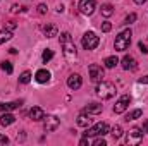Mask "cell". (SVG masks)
<instances>
[{
  "mask_svg": "<svg viewBox=\"0 0 148 146\" xmlns=\"http://www.w3.org/2000/svg\"><path fill=\"white\" fill-rule=\"evenodd\" d=\"M60 45H62V52H64L66 60H69V62L76 60L77 52H76V45H74V40L71 36V33L66 31V33L60 35Z\"/></svg>",
  "mask_w": 148,
  "mask_h": 146,
  "instance_id": "cell-1",
  "label": "cell"
},
{
  "mask_svg": "<svg viewBox=\"0 0 148 146\" xmlns=\"http://www.w3.org/2000/svg\"><path fill=\"white\" fill-rule=\"evenodd\" d=\"M131 36H133L131 29H124V31H121V33L115 36V41H114L115 50H117V52H124V50H127L129 45H131Z\"/></svg>",
  "mask_w": 148,
  "mask_h": 146,
  "instance_id": "cell-2",
  "label": "cell"
},
{
  "mask_svg": "<svg viewBox=\"0 0 148 146\" xmlns=\"http://www.w3.org/2000/svg\"><path fill=\"white\" fill-rule=\"evenodd\" d=\"M97 95L102 98V100H110L112 96L115 95V86L112 84V83H107V81H102V83H98V86H97Z\"/></svg>",
  "mask_w": 148,
  "mask_h": 146,
  "instance_id": "cell-3",
  "label": "cell"
},
{
  "mask_svg": "<svg viewBox=\"0 0 148 146\" xmlns=\"http://www.w3.org/2000/svg\"><path fill=\"white\" fill-rule=\"evenodd\" d=\"M98 43H100V38L97 36L93 31H86V33L83 35L81 45H83L84 50H95V48L98 46Z\"/></svg>",
  "mask_w": 148,
  "mask_h": 146,
  "instance_id": "cell-4",
  "label": "cell"
},
{
  "mask_svg": "<svg viewBox=\"0 0 148 146\" xmlns=\"http://www.w3.org/2000/svg\"><path fill=\"white\" fill-rule=\"evenodd\" d=\"M143 141V131L138 127H133L127 134H126V145L127 146H136Z\"/></svg>",
  "mask_w": 148,
  "mask_h": 146,
  "instance_id": "cell-5",
  "label": "cell"
},
{
  "mask_svg": "<svg viewBox=\"0 0 148 146\" xmlns=\"http://www.w3.org/2000/svg\"><path fill=\"white\" fill-rule=\"evenodd\" d=\"M107 132H109V126L105 122H98L93 127L86 129V132H83V134H84V138H90V136H103Z\"/></svg>",
  "mask_w": 148,
  "mask_h": 146,
  "instance_id": "cell-6",
  "label": "cell"
},
{
  "mask_svg": "<svg viewBox=\"0 0 148 146\" xmlns=\"http://www.w3.org/2000/svg\"><path fill=\"white\" fill-rule=\"evenodd\" d=\"M88 72H90V79L93 81V83H102L103 81V69H102V65H98V64H91L90 67H88Z\"/></svg>",
  "mask_w": 148,
  "mask_h": 146,
  "instance_id": "cell-7",
  "label": "cell"
},
{
  "mask_svg": "<svg viewBox=\"0 0 148 146\" xmlns=\"http://www.w3.org/2000/svg\"><path fill=\"white\" fill-rule=\"evenodd\" d=\"M79 12L84 16H91L97 9V2L95 0H79Z\"/></svg>",
  "mask_w": 148,
  "mask_h": 146,
  "instance_id": "cell-8",
  "label": "cell"
},
{
  "mask_svg": "<svg viewBox=\"0 0 148 146\" xmlns=\"http://www.w3.org/2000/svg\"><path fill=\"white\" fill-rule=\"evenodd\" d=\"M129 103H131V96L129 95H122L114 105V113H124L127 110V107H129Z\"/></svg>",
  "mask_w": 148,
  "mask_h": 146,
  "instance_id": "cell-9",
  "label": "cell"
},
{
  "mask_svg": "<svg viewBox=\"0 0 148 146\" xmlns=\"http://www.w3.org/2000/svg\"><path fill=\"white\" fill-rule=\"evenodd\" d=\"M59 126H60V120H59L55 115H48V117L43 119V129H45L47 132H53Z\"/></svg>",
  "mask_w": 148,
  "mask_h": 146,
  "instance_id": "cell-10",
  "label": "cell"
},
{
  "mask_svg": "<svg viewBox=\"0 0 148 146\" xmlns=\"http://www.w3.org/2000/svg\"><path fill=\"white\" fill-rule=\"evenodd\" d=\"M121 64H122V69L124 71H136L138 69V62H136V59L134 57H131V55H124L122 57V60H121Z\"/></svg>",
  "mask_w": 148,
  "mask_h": 146,
  "instance_id": "cell-11",
  "label": "cell"
},
{
  "mask_svg": "<svg viewBox=\"0 0 148 146\" xmlns=\"http://www.w3.org/2000/svg\"><path fill=\"white\" fill-rule=\"evenodd\" d=\"M81 84H83V79H81V76L79 74H71L69 77H67V86H69V89H79L81 88Z\"/></svg>",
  "mask_w": 148,
  "mask_h": 146,
  "instance_id": "cell-12",
  "label": "cell"
},
{
  "mask_svg": "<svg viewBox=\"0 0 148 146\" xmlns=\"http://www.w3.org/2000/svg\"><path fill=\"white\" fill-rule=\"evenodd\" d=\"M23 100H16V102H7V103H0V113L2 112H10V110L21 108Z\"/></svg>",
  "mask_w": 148,
  "mask_h": 146,
  "instance_id": "cell-13",
  "label": "cell"
},
{
  "mask_svg": "<svg viewBox=\"0 0 148 146\" xmlns=\"http://www.w3.org/2000/svg\"><path fill=\"white\" fill-rule=\"evenodd\" d=\"M29 119H31L33 122L43 120V119H45V112H43V108H40V107H33V108L29 110Z\"/></svg>",
  "mask_w": 148,
  "mask_h": 146,
  "instance_id": "cell-14",
  "label": "cell"
},
{
  "mask_svg": "<svg viewBox=\"0 0 148 146\" xmlns=\"http://www.w3.org/2000/svg\"><path fill=\"white\" fill-rule=\"evenodd\" d=\"M16 122V117L12 115V113H9V112H2V115H0V126H3V127H7V126H10V124H14Z\"/></svg>",
  "mask_w": 148,
  "mask_h": 146,
  "instance_id": "cell-15",
  "label": "cell"
},
{
  "mask_svg": "<svg viewBox=\"0 0 148 146\" xmlns=\"http://www.w3.org/2000/svg\"><path fill=\"white\" fill-rule=\"evenodd\" d=\"M103 110V105H100V103H90V105H86L83 112L84 113H90V115H95V113H100Z\"/></svg>",
  "mask_w": 148,
  "mask_h": 146,
  "instance_id": "cell-16",
  "label": "cell"
},
{
  "mask_svg": "<svg viewBox=\"0 0 148 146\" xmlns=\"http://www.w3.org/2000/svg\"><path fill=\"white\" fill-rule=\"evenodd\" d=\"M35 79H36L40 84H45V83L50 81V72L45 71V69H40V71H36V74H35Z\"/></svg>",
  "mask_w": 148,
  "mask_h": 146,
  "instance_id": "cell-17",
  "label": "cell"
},
{
  "mask_svg": "<svg viewBox=\"0 0 148 146\" xmlns=\"http://www.w3.org/2000/svg\"><path fill=\"white\" fill-rule=\"evenodd\" d=\"M43 33H45V36L47 38H53V36H57L59 29H57L55 24H47V26L43 28Z\"/></svg>",
  "mask_w": 148,
  "mask_h": 146,
  "instance_id": "cell-18",
  "label": "cell"
},
{
  "mask_svg": "<svg viewBox=\"0 0 148 146\" xmlns=\"http://www.w3.org/2000/svg\"><path fill=\"white\" fill-rule=\"evenodd\" d=\"M90 122H91L90 113L86 115V113L83 112V113H79V115H77V126H81V127H88V126H90Z\"/></svg>",
  "mask_w": 148,
  "mask_h": 146,
  "instance_id": "cell-19",
  "label": "cell"
},
{
  "mask_svg": "<svg viewBox=\"0 0 148 146\" xmlns=\"http://www.w3.org/2000/svg\"><path fill=\"white\" fill-rule=\"evenodd\" d=\"M117 64H119V59H117L115 55H112V57H107V59L103 60V65H105L107 69H114Z\"/></svg>",
  "mask_w": 148,
  "mask_h": 146,
  "instance_id": "cell-20",
  "label": "cell"
},
{
  "mask_svg": "<svg viewBox=\"0 0 148 146\" xmlns=\"http://www.w3.org/2000/svg\"><path fill=\"white\" fill-rule=\"evenodd\" d=\"M141 108H136V110H133V112H129L127 115H126V120L129 122V120H136V119H140L141 117Z\"/></svg>",
  "mask_w": 148,
  "mask_h": 146,
  "instance_id": "cell-21",
  "label": "cell"
},
{
  "mask_svg": "<svg viewBox=\"0 0 148 146\" xmlns=\"http://www.w3.org/2000/svg\"><path fill=\"white\" fill-rule=\"evenodd\" d=\"M100 10H102V16H105V17H110L112 14H114V7H112L110 3H103Z\"/></svg>",
  "mask_w": 148,
  "mask_h": 146,
  "instance_id": "cell-22",
  "label": "cell"
},
{
  "mask_svg": "<svg viewBox=\"0 0 148 146\" xmlns=\"http://www.w3.org/2000/svg\"><path fill=\"white\" fill-rule=\"evenodd\" d=\"M10 38H12V31H9V29H2V31H0V45L5 43V41H9Z\"/></svg>",
  "mask_w": 148,
  "mask_h": 146,
  "instance_id": "cell-23",
  "label": "cell"
},
{
  "mask_svg": "<svg viewBox=\"0 0 148 146\" xmlns=\"http://www.w3.org/2000/svg\"><path fill=\"white\" fill-rule=\"evenodd\" d=\"M110 134H112L114 139H119V138L122 136V127H121V126H114L110 129Z\"/></svg>",
  "mask_w": 148,
  "mask_h": 146,
  "instance_id": "cell-24",
  "label": "cell"
},
{
  "mask_svg": "<svg viewBox=\"0 0 148 146\" xmlns=\"http://www.w3.org/2000/svg\"><path fill=\"white\" fill-rule=\"evenodd\" d=\"M0 67H2V71L7 74H12V71H14V67H12V64L9 62V60H3L2 64H0Z\"/></svg>",
  "mask_w": 148,
  "mask_h": 146,
  "instance_id": "cell-25",
  "label": "cell"
},
{
  "mask_svg": "<svg viewBox=\"0 0 148 146\" xmlns=\"http://www.w3.org/2000/svg\"><path fill=\"white\" fill-rule=\"evenodd\" d=\"M29 81H31V72H29V71H24V72L21 74V77H19V83L28 84Z\"/></svg>",
  "mask_w": 148,
  "mask_h": 146,
  "instance_id": "cell-26",
  "label": "cell"
},
{
  "mask_svg": "<svg viewBox=\"0 0 148 146\" xmlns=\"http://www.w3.org/2000/svg\"><path fill=\"white\" fill-rule=\"evenodd\" d=\"M52 57H53V52L50 50V48H47L45 52H43V55H41V59H43V62L47 64L48 60H52Z\"/></svg>",
  "mask_w": 148,
  "mask_h": 146,
  "instance_id": "cell-27",
  "label": "cell"
},
{
  "mask_svg": "<svg viewBox=\"0 0 148 146\" xmlns=\"http://www.w3.org/2000/svg\"><path fill=\"white\" fill-rule=\"evenodd\" d=\"M134 21H136V14L133 12V14H129V16H127V17L124 19V23H122V24H133Z\"/></svg>",
  "mask_w": 148,
  "mask_h": 146,
  "instance_id": "cell-28",
  "label": "cell"
},
{
  "mask_svg": "<svg viewBox=\"0 0 148 146\" xmlns=\"http://www.w3.org/2000/svg\"><path fill=\"white\" fill-rule=\"evenodd\" d=\"M110 29H112V24L109 23V21H105V23L102 24V31H103V33H109Z\"/></svg>",
  "mask_w": 148,
  "mask_h": 146,
  "instance_id": "cell-29",
  "label": "cell"
},
{
  "mask_svg": "<svg viewBox=\"0 0 148 146\" xmlns=\"http://www.w3.org/2000/svg\"><path fill=\"white\" fill-rule=\"evenodd\" d=\"M107 143H105V139L103 138H97L95 141H93V146H105Z\"/></svg>",
  "mask_w": 148,
  "mask_h": 146,
  "instance_id": "cell-30",
  "label": "cell"
},
{
  "mask_svg": "<svg viewBox=\"0 0 148 146\" xmlns=\"http://www.w3.org/2000/svg\"><path fill=\"white\" fill-rule=\"evenodd\" d=\"M138 46H140V52H141V53H148V48H147V45H145L143 41H140Z\"/></svg>",
  "mask_w": 148,
  "mask_h": 146,
  "instance_id": "cell-31",
  "label": "cell"
},
{
  "mask_svg": "<svg viewBox=\"0 0 148 146\" xmlns=\"http://www.w3.org/2000/svg\"><path fill=\"white\" fill-rule=\"evenodd\" d=\"M47 9H48V7H47V3H40V5H38V12H40V14H45V12H47Z\"/></svg>",
  "mask_w": 148,
  "mask_h": 146,
  "instance_id": "cell-32",
  "label": "cell"
},
{
  "mask_svg": "<svg viewBox=\"0 0 148 146\" xmlns=\"http://www.w3.org/2000/svg\"><path fill=\"white\" fill-rule=\"evenodd\" d=\"M0 145H2V146L9 145V138H7V136H2V134H0Z\"/></svg>",
  "mask_w": 148,
  "mask_h": 146,
  "instance_id": "cell-33",
  "label": "cell"
},
{
  "mask_svg": "<svg viewBox=\"0 0 148 146\" xmlns=\"http://www.w3.org/2000/svg\"><path fill=\"white\" fill-rule=\"evenodd\" d=\"M14 28H16V23H14V21H9V23H7V29L10 31V29H14Z\"/></svg>",
  "mask_w": 148,
  "mask_h": 146,
  "instance_id": "cell-34",
  "label": "cell"
},
{
  "mask_svg": "<svg viewBox=\"0 0 148 146\" xmlns=\"http://www.w3.org/2000/svg\"><path fill=\"white\" fill-rule=\"evenodd\" d=\"M141 131L148 134V120H145V122H143V129H141Z\"/></svg>",
  "mask_w": 148,
  "mask_h": 146,
  "instance_id": "cell-35",
  "label": "cell"
},
{
  "mask_svg": "<svg viewBox=\"0 0 148 146\" xmlns=\"http://www.w3.org/2000/svg\"><path fill=\"white\" fill-rule=\"evenodd\" d=\"M138 83H141V84H148V76H145V77H141Z\"/></svg>",
  "mask_w": 148,
  "mask_h": 146,
  "instance_id": "cell-36",
  "label": "cell"
},
{
  "mask_svg": "<svg viewBox=\"0 0 148 146\" xmlns=\"http://www.w3.org/2000/svg\"><path fill=\"white\" fill-rule=\"evenodd\" d=\"M79 145H81V146H86V145H88V138H83V139L79 141Z\"/></svg>",
  "mask_w": 148,
  "mask_h": 146,
  "instance_id": "cell-37",
  "label": "cell"
},
{
  "mask_svg": "<svg viewBox=\"0 0 148 146\" xmlns=\"http://www.w3.org/2000/svg\"><path fill=\"white\" fill-rule=\"evenodd\" d=\"M134 2H136V3H138V5H141V3H145V2H147V0H134Z\"/></svg>",
  "mask_w": 148,
  "mask_h": 146,
  "instance_id": "cell-38",
  "label": "cell"
}]
</instances>
